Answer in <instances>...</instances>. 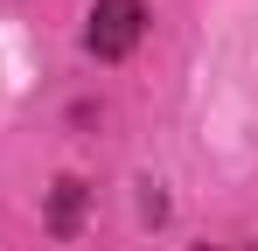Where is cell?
<instances>
[{
  "label": "cell",
  "mask_w": 258,
  "mask_h": 251,
  "mask_svg": "<svg viewBox=\"0 0 258 251\" xmlns=\"http://www.w3.org/2000/svg\"><path fill=\"white\" fill-rule=\"evenodd\" d=\"M140 35H147V7H140V0H98V7H91L84 42H91V56H98V63L133 56V42H140Z\"/></svg>",
  "instance_id": "6da1fadb"
},
{
  "label": "cell",
  "mask_w": 258,
  "mask_h": 251,
  "mask_svg": "<svg viewBox=\"0 0 258 251\" xmlns=\"http://www.w3.org/2000/svg\"><path fill=\"white\" fill-rule=\"evenodd\" d=\"M77 216H84V181H56V203H49V230H56V237H70V230H77Z\"/></svg>",
  "instance_id": "7a4b0ae2"
}]
</instances>
